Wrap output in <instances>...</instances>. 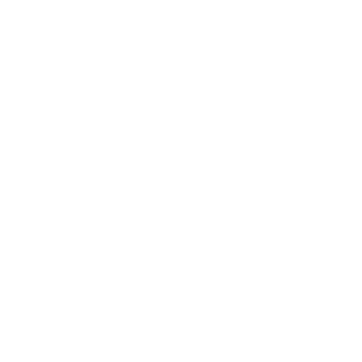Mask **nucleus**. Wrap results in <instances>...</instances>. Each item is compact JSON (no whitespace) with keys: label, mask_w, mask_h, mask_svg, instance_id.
I'll list each match as a JSON object with an SVG mask.
<instances>
[]
</instances>
